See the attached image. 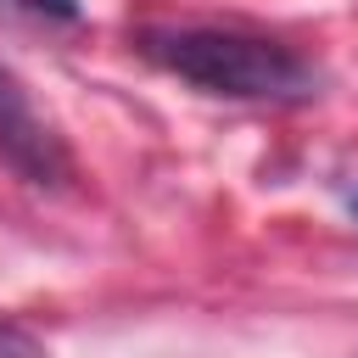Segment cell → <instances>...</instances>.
<instances>
[{"label":"cell","instance_id":"3","mask_svg":"<svg viewBox=\"0 0 358 358\" xmlns=\"http://www.w3.org/2000/svg\"><path fill=\"white\" fill-rule=\"evenodd\" d=\"M0 358H45V347H39V336H28L22 324H11L0 313Z\"/></svg>","mask_w":358,"mask_h":358},{"label":"cell","instance_id":"1","mask_svg":"<svg viewBox=\"0 0 358 358\" xmlns=\"http://www.w3.org/2000/svg\"><path fill=\"white\" fill-rule=\"evenodd\" d=\"M145 56L185 84L229 101H296L313 90V67L296 50L235 28H151Z\"/></svg>","mask_w":358,"mask_h":358},{"label":"cell","instance_id":"4","mask_svg":"<svg viewBox=\"0 0 358 358\" xmlns=\"http://www.w3.org/2000/svg\"><path fill=\"white\" fill-rule=\"evenodd\" d=\"M352 213H358V196H352Z\"/></svg>","mask_w":358,"mask_h":358},{"label":"cell","instance_id":"2","mask_svg":"<svg viewBox=\"0 0 358 358\" xmlns=\"http://www.w3.org/2000/svg\"><path fill=\"white\" fill-rule=\"evenodd\" d=\"M0 157H6L17 173H28L34 185L67 179V151H62L56 129L34 112L28 90H22L6 67H0Z\"/></svg>","mask_w":358,"mask_h":358}]
</instances>
